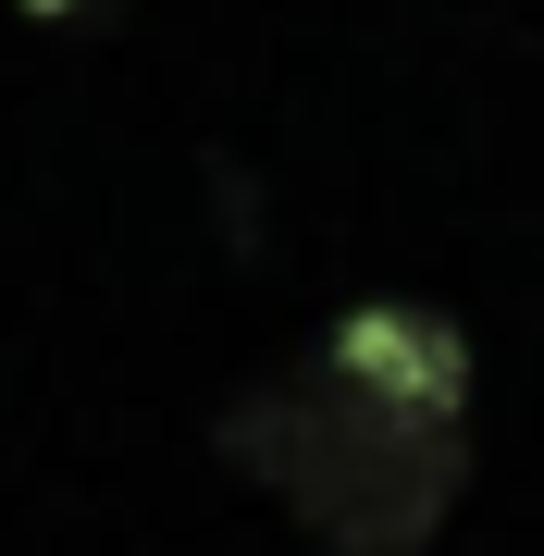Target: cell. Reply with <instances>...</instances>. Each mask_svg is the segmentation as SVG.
<instances>
[{
  "mask_svg": "<svg viewBox=\"0 0 544 556\" xmlns=\"http://www.w3.org/2000/svg\"><path fill=\"white\" fill-rule=\"evenodd\" d=\"M470 321L433 298H359L334 309L284 371H261L211 420L223 470L334 556H421L470 495Z\"/></svg>",
  "mask_w": 544,
  "mask_h": 556,
  "instance_id": "cell-1",
  "label": "cell"
},
{
  "mask_svg": "<svg viewBox=\"0 0 544 556\" xmlns=\"http://www.w3.org/2000/svg\"><path fill=\"white\" fill-rule=\"evenodd\" d=\"M25 25H87V13H112V0H13Z\"/></svg>",
  "mask_w": 544,
  "mask_h": 556,
  "instance_id": "cell-2",
  "label": "cell"
}]
</instances>
